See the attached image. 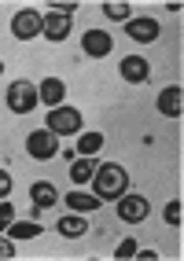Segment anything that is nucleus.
Masks as SVG:
<instances>
[{"label":"nucleus","instance_id":"obj_17","mask_svg":"<svg viewBox=\"0 0 184 261\" xmlns=\"http://www.w3.org/2000/svg\"><path fill=\"white\" fill-rule=\"evenodd\" d=\"M99 147H103V133H77V154L92 159Z\"/></svg>","mask_w":184,"mask_h":261},{"label":"nucleus","instance_id":"obj_5","mask_svg":"<svg viewBox=\"0 0 184 261\" xmlns=\"http://www.w3.org/2000/svg\"><path fill=\"white\" fill-rule=\"evenodd\" d=\"M26 151H30V159L48 162V159H56V154H59V136L52 129H37V133L26 136Z\"/></svg>","mask_w":184,"mask_h":261},{"label":"nucleus","instance_id":"obj_11","mask_svg":"<svg viewBox=\"0 0 184 261\" xmlns=\"http://www.w3.org/2000/svg\"><path fill=\"white\" fill-rule=\"evenodd\" d=\"M30 199H33V217H37L41 210H48V206H56V202H59V191H56V184L37 180V184L30 188Z\"/></svg>","mask_w":184,"mask_h":261},{"label":"nucleus","instance_id":"obj_18","mask_svg":"<svg viewBox=\"0 0 184 261\" xmlns=\"http://www.w3.org/2000/svg\"><path fill=\"white\" fill-rule=\"evenodd\" d=\"M8 236L11 239H37L41 236V224L37 221H11L8 224Z\"/></svg>","mask_w":184,"mask_h":261},{"label":"nucleus","instance_id":"obj_22","mask_svg":"<svg viewBox=\"0 0 184 261\" xmlns=\"http://www.w3.org/2000/svg\"><path fill=\"white\" fill-rule=\"evenodd\" d=\"M114 257H137V239H122L118 250H114Z\"/></svg>","mask_w":184,"mask_h":261},{"label":"nucleus","instance_id":"obj_20","mask_svg":"<svg viewBox=\"0 0 184 261\" xmlns=\"http://www.w3.org/2000/svg\"><path fill=\"white\" fill-rule=\"evenodd\" d=\"M162 221H166V224H173V228L180 224V199H170V202H166V210H162Z\"/></svg>","mask_w":184,"mask_h":261},{"label":"nucleus","instance_id":"obj_13","mask_svg":"<svg viewBox=\"0 0 184 261\" xmlns=\"http://www.w3.org/2000/svg\"><path fill=\"white\" fill-rule=\"evenodd\" d=\"M184 92H180V85H170V89H162L159 92V114H166V118H180V111H184Z\"/></svg>","mask_w":184,"mask_h":261},{"label":"nucleus","instance_id":"obj_26","mask_svg":"<svg viewBox=\"0 0 184 261\" xmlns=\"http://www.w3.org/2000/svg\"><path fill=\"white\" fill-rule=\"evenodd\" d=\"M0 74H4V63H0Z\"/></svg>","mask_w":184,"mask_h":261},{"label":"nucleus","instance_id":"obj_25","mask_svg":"<svg viewBox=\"0 0 184 261\" xmlns=\"http://www.w3.org/2000/svg\"><path fill=\"white\" fill-rule=\"evenodd\" d=\"M137 257H144V261H155V257H159V250H137Z\"/></svg>","mask_w":184,"mask_h":261},{"label":"nucleus","instance_id":"obj_9","mask_svg":"<svg viewBox=\"0 0 184 261\" xmlns=\"http://www.w3.org/2000/svg\"><path fill=\"white\" fill-rule=\"evenodd\" d=\"M159 19H151V15H144V19H129L125 22V33H129V41H137V44H151L159 41Z\"/></svg>","mask_w":184,"mask_h":261},{"label":"nucleus","instance_id":"obj_3","mask_svg":"<svg viewBox=\"0 0 184 261\" xmlns=\"http://www.w3.org/2000/svg\"><path fill=\"white\" fill-rule=\"evenodd\" d=\"M44 129H52L56 136H77L81 133V111L77 107H52Z\"/></svg>","mask_w":184,"mask_h":261},{"label":"nucleus","instance_id":"obj_24","mask_svg":"<svg viewBox=\"0 0 184 261\" xmlns=\"http://www.w3.org/2000/svg\"><path fill=\"white\" fill-rule=\"evenodd\" d=\"M8 195H11V173L0 169V199H8Z\"/></svg>","mask_w":184,"mask_h":261},{"label":"nucleus","instance_id":"obj_19","mask_svg":"<svg viewBox=\"0 0 184 261\" xmlns=\"http://www.w3.org/2000/svg\"><path fill=\"white\" fill-rule=\"evenodd\" d=\"M103 15H107L111 22H129L133 8H129V4H103Z\"/></svg>","mask_w":184,"mask_h":261},{"label":"nucleus","instance_id":"obj_6","mask_svg":"<svg viewBox=\"0 0 184 261\" xmlns=\"http://www.w3.org/2000/svg\"><path fill=\"white\" fill-rule=\"evenodd\" d=\"M147 214H151V202H147L144 195H133V191H125V195L118 199V221L140 224V221H147Z\"/></svg>","mask_w":184,"mask_h":261},{"label":"nucleus","instance_id":"obj_10","mask_svg":"<svg viewBox=\"0 0 184 261\" xmlns=\"http://www.w3.org/2000/svg\"><path fill=\"white\" fill-rule=\"evenodd\" d=\"M118 74H122V81H129V85H144L147 77H151V66H147L144 56H125V59L118 63Z\"/></svg>","mask_w":184,"mask_h":261},{"label":"nucleus","instance_id":"obj_7","mask_svg":"<svg viewBox=\"0 0 184 261\" xmlns=\"http://www.w3.org/2000/svg\"><path fill=\"white\" fill-rule=\"evenodd\" d=\"M70 22H74L70 15H63L59 8H52V11L44 15V30H41V33H44L52 44H63L66 37H70Z\"/></svg>","mask_w":184,"mask_h":261},{"label":"nucleus","instance_id":"obj_8","mask_svg":"<svg viewBox=\"0 0 184 261\" xmlns=\"http://www.w3.org/2000/svg\"><path fill=\"white\" fill-rule=\"evenodd\" d=\"M81 48H85V56H89V59H103V56H111L114 37H111L107 30H85V37H81Z\"/></svg>","mask_w":184,"mask_h":261},{"label":"nucleus","instance_id":"obj_4","mask_svg":"<svg viewBox=\"0 0 184 261\" xmlns=\"http://www.w3.org/2000/svg\"><path fill=\"white\" fill-rule=\"evenodd\" d=\"M4 103H8V111H11V114H30L41 99H37V89H33L30 81H11Z\"/></svg>","mask_w":184,"mask_h":261},{"label":"nucleus","instance_id":"obj_2","mask_svg":"<svg viewBox=\"0 0 184 261\" xmlns=\"http://www.w3.org/2000/svg\"><path fill=\"white\" fill-rule=\"evenodd\" d=\"M41 30H44V15L37 8H22V11L11 15V37L15 41H33V37H41Z\"/></svg>","mask_w":184,"mask_h":261},{"label":"nucleus","instance_id":"obj_23","mask_svg":"<svg viewBox=\"0 0 184 261\" xmlns=\"http://www.w3.org/2000/svg\"><path fill=\"white\" fill-rule=\"evenodd\" d=\"M19 250H15V239L11 236H0V257H15Z\"/></svg>","mask_w":184,"mask_h":261},{"label":"nucleus","instance_id":"obj_1","mask_svg":"<svg viewBox=\"0 0 184 261\" xmlns=\"http://www.w3.org/2000/svg\"><path fill=\"white\" fill-rule=\"evenodd\" d=\"M92 191H96L99 202H118L129 191V173L118 162H99L96 177H92Z\"/></svg>","mask_w":184,"mask_h":261},{"label":"nucleus","instance_id":"obj_14","mask_svg":"<svg viewBox=\"0 0 184 261\" xmlns=\"http://www.w3.org/2000/svg\"><path fill=\"white\" fill-rule=\"evenodd\" d=\"M37 99L48 103V107H63V99H66V85L59 77H44L41 81V89H37Z\"/></svg>","mask_w":184,"mask_h":261},{"label":"nucleus","instance_id":"obj_12","mask_svg":"<svg viewBox=\"0 0 184 261\" xmlns=\"http://www.w3.org/2000/svg\"><path fill=\"white\" fill-rule=\"evenodd\" d=\"M56 228H59V236H63V239H81V236L89 232V217L70 210L66 217H59V221H56Z\"/></svg>","mask_w":184,"mask_h":261},{"label":"nucleus","instance_id":"obj_16","mask_svg":"<svg viewBox=\"0 0 184 261\" xmlns=\"http://www.w3.org/2000/svg\"><path fill=\"white\" fill-rule=\"evenodd\" d=\"M96 166L99 162H92V159H85V154H77V159L70 162V180L74 184H81V188H85L92 177H96Z\"/></svg>","mask_w":184,"mask_h":261},{"label":"nucleus","instance_id":"obj_15","mask_svg":"<svg viewBox=\"0 0 184 261\" xmlns=\"http://www.w3.org/2000/svg\"><path fill=\"white\" fill-rule=\"evenodd\" d=\"M63 202L70 206L74 214H92V210H99V199H96V195H89V191H66Z\"/></svg>","mask_w":184,"mask_h":261},{"label":"nucleus","instance_id":"obj_21","mask_svg":"<svg viewBox=\"0 0 184 261\" xmlns=\"http://www.w3.org/2000/svg\"><path fill=\"white\" fill-rule=\"evenodd\" d=\"M15 221V206L8 199H0V232H8V224Z\"/></svg>","mask_w":184,"mask_h":261}]
</instances>
